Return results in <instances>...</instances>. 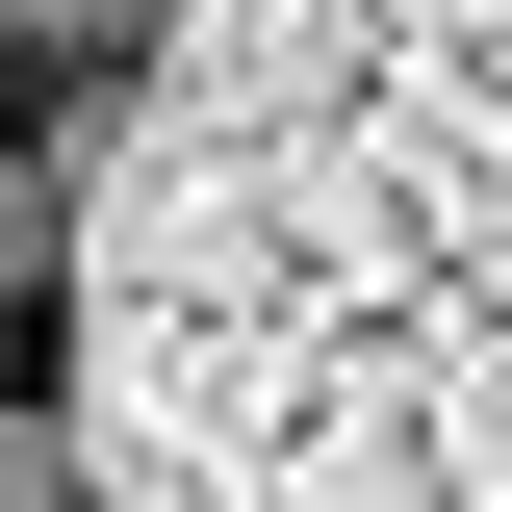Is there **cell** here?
I'll list each match as a JSON object with an SVG mask.
<instances>
[{
	"label": "cell",
	"instance_id": "1",
	"mask_svg": "<svg viewBox=\"0 0 512 512\" xmlns=\"http://www.w3.org/2000/svg\"><path fill=\"white\" fill-rule=\"evenodd\" d=\"M52 410L103 512H512V0H180Z\"/></svg>",
	"mask_w": 512,
	"mask_h": 512
},
{
	"label": "cell",
	"instance_id": "2",
	"mask_svg": "<svg viewBox=\"0 0 512 512\" xmlns=\"http://www.w3.org/2000/svg\"><path fill=\"white\" fill-rule=\"evenodd\" d=\"M154 26H180V0H0V52H103V77L154 52Z\"/></svg>",
	"mask_w": 512,
	"mask_h": 512
},
{
	"label": "cell",
	"instance_id": "3",
	"mask_svg": "<svg viewBox=\"0 0 512 512\" xmlns=\"http://www.w3.org/2000/svg\"><path fill=\"white\" fill-rule=\"evenodd\" d=\"M26 282H77V205H52V154H0V308Z\"/></svg>",
	"mask_w": 512,
	"mask_h": 512
},
{
	"label": "cell",
	"instance_id": "4",
	"mask_svg": "<svg viewBox=\"0 0 512 512\" xmlns=\"http://www.w3.org/2000/svg\"><path fill=\"white\" fill-rule=\"evenodd\" d=\"M0 512H103V461H77V410H0Z\"/></svg>",
	"mask_w": 512,
	"mask_h": 512
}]
</instances>
